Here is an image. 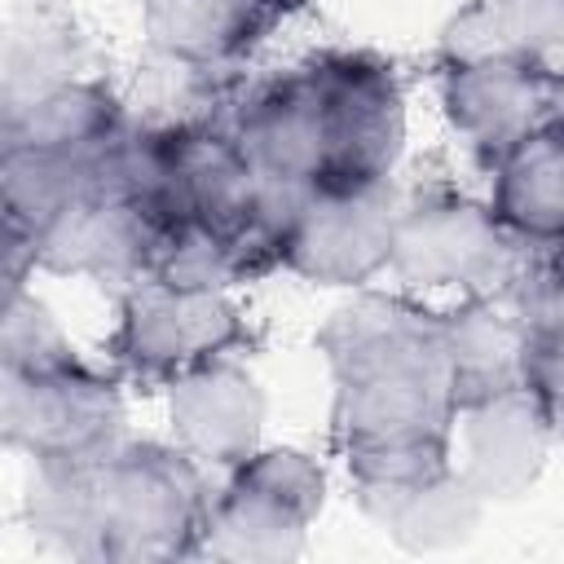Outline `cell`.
Returning a JSON list of instances; mask_svg holds the SVG:
<instances>
[{
  "instance_id": "cell-7",
  "label": "cell",
  "mask_w": 564,
  "mask_h": 564,
  "mask_svg": "<svg viewBox=\"0 0 564 564\" xmlns=\"http://www.w3.org/2000/svg\"><path fill=\"white\" fill-rule=\"evenodd\" d=\"M397 212L392 176L357 189H304L286 225L282 269L317 286H366L388 269Z\"/></svg>"
},
{
  "instance_id": "cell-6",
  "label": "cell",
  "mask_w": 564,
  "mask_h": 564,
  "mask_svg": "<svg viewBox=\"0 0 564 564\" xmlns=\"http://www.w3.org/2000/svg\"><path fill=\"white\" fill-rule=\"evenodd\" d=\"M524 251L489 207L432 189L401 203L388 269L410 286H458L467 300H502Z\"/></svg>"
},
{
  "instance_id": "cell-15",
  "label": "cell",
  "mask_w": 564,
  "mask_h": 564,
  "mask_svg": "<svg viewBox=\"0 0 564 564\" xmlns=\"http://www.w3.org/2000/svg\"><path fill=\"white\" fill-rule=\"evenodd\" d=\"M489 216L520 247H560L564 238V128L560 119L511 145L494 167Z\"/></svg>"
},
{
  "instance_id": "cell-10",
  "label": "cell",
  "mask_w": 564,
  "mask_h": 564,
  "mask_svg": "<svg viewBox=\"0 0 564 564\" xmlns=\"http://www.w3.org/2000/svg\"><path fill=\"white\" fill-rule=\"evenodd\" d=\"M463 423V480L480 498H520L538 485L560 414L533 392L511 388L480 405L458 410Z\"/></svg>"
},
{
  "instance_id": "cell-25",
  "label": "cell",
  "mask_w": 564,
  "mask_h": 564,
  "mask_svg": "<svg viewBox=\"0 0 564 564\" xmlns=\"http://www.w3.org/2000/svg\"><path fill=\"white\" fill-rule=\"evenodd\" d=\"M35 405V375L0 361V449H22Z\"/></svg>"
},
{
  "instance_id": "cell-5",
  "label": "cell",
  "mask_w": 564,
  "mask_h": 564,
  "mask_svg": "<svg viewBox=\"0 0 564 564\" xmlns=\"http://www.w3.org/2000/svg\"><path fill=\"white\" fill-rule=\"evenodd\" d=\"M256 344L242 308L225 291H172L137 282L123 291L110 357L123 379L141 388H172L176 379L229 361Z\"/></svg>"
},
{
  "instance_id": "cell-24",
  "label": "cell",
  "mask_w": 564,
  "mask_h": 564,
  "mask_svg": "<svg viewBox=\"0 0 564 564\" xmlns=\"http://www.w3.org/2000/svg\"><path fill=\"white\" fill-rule=\"evenodd\" d=\"M40 269V238L9 216H0V308L26 295L31 273Z\"/></svg>"
},
{
  "instance_id": "cell-1",
  "label": "cell",
  "mask_w": 564,
  "mask_h": 564,
  "mask_svg": "<svg viewBox=\"0 0 564 564\" xmlns=\"http://www.w3.org/2000/svg\"><path fill=\"white\" fill-rule=\"evenodd\" d=\"M317 348L335 379L330 436L339 454L383 441L454 436L458 405L436 308L410 295L361 291L322 322Z\"/></svg>"
},
{
  "instance_id": "cell-4",
  "label": "cell",
  "mask_w": 564,
  "mask_h": 564,
  "mask_svg": "<svg viewBox=\"0 0 564 564\" xmlns=\"http://www.w3.org/2000/svg\"><path fill=\"white\" fill-rule=\"evenodd\" d=\"M308 66L322 110V172L313 189L388 181L405 145V93L397 66L366 48L317 53Z\"/></svg>"
},
{
  "instance_id": "cell-22",
  "label": "cell",
  "mask_w": 564,
  "mask_h": 564,
  "mask_svg": "<svg viewBox=\"0 0 564 564\" xmlns=\"http://www.w3.org/2000/svg\"><path fill=\"white\" fill-rule=\"evenodd\" d=\"M26 520L40 538L88 560L93 463H35V476L26 485Z\"/></svg>"
},
{
  "instance_id": "cell-23",
  "label": "cell",
  "mask_w": 564,
  "mask_h": 564,
  "mask_svg": "<svg viewBox=\"0 0 564 564\" xmlns=\"http://www.w3.org/2000/svg\"><path fill=\"white\" fill-rule=\"evenodd\" d=\"M0 361L44 379V375L79 366V352L62 335L57 317L26 291V295H18L13 304L0 308Z\"/></svg>"
},
{
  "instance_id": "cell-19",
  "label": "cell",
  "mask_w": 564,
  "mask_h": 564,
  "mask_svg": "<svg viewBox=\"0 0 564 564\" xmlns=\"http://www.w3.org/2000/svg\"><path fill=\"white\" fill-rule=\"evenodd\" d=\"M84 194H93V154L0 141V216L13 225L40 238Z\"/></svg>"
},
{
  "instance_id": "cell-16",
  "label": "cell",
  "mask_w": 564,
  "mask_h": 564,
  "mask_svg": "<svg viewBox=\"0 0 564 564\" xmlns=\"http://www.w3.org/2000/svg\"><path fill=\"white\" fill-rule=\"evenodd\" d=\"M141 26L159 57L220 70L247 57L278 22L260 0H141Z\"/></svg>"
},
{
  "instance_id": "cell-2",
  "label": "cell",
  "mask_w": 564,
  "mask_h": 564,
  "mask_svg": "<svg viewBox=\"0 0 564 564\" xmlns=\"http://www.w3.org/2000/svg\"><path fill=\"white\" fill-rule=\"evenodd\" d=\"M203 467L163 441H119L93 463L88 560H185L203 551L207 529Z\"/></svg>"
},
{
  "instance_id": "cell-8",
  "label": "cell",
  "mask_w": 564,
  "mask_h": 564,
  "mask_svg": "<svg viewBox=\"0 0 564 564\" xmlns=\"http://www.w3.org/2000/svg\"><path fill=\"white\" fill-rule=\"evenodd\" d=\"M441 106L467 150L494 167L511 145L560 119V70L524 53L445 62Z\"/></svg>"
},
{
  "instance_id": "cell-13",
  "label": "cell",
  "mask_w": 564,
  "mask_h": 564,
  "mask_svg": "<svg viewBox=\"0 0 564 564\" xmlns=\"http://www.w3.org/2000/svg\"><path fill=\"white\" fill-rule=\"evenodd\" d=\"M154 225L115 194H84L40 234V269L137 286L145 278Z\"/></svg>"
},
{
  "instance_id": "cell-26",
  "label": "cell",
  "mask_w": 564,
  "mask_h": 564,
  "mask_svg": "<svg viewBox=\"0 0 564 564\" xmlns=\"http://www.w3.org/2000/svg\"><path fill=\"white\" fill-rule=\"evenodd\" d=\"M264 4V13L273 18V22H282V18H291V13H300L308 0H260Z\"/></svg>"
},
{
  "instance_id": "cell-3",
  "label": "cell",
  "mask_w": 564,
  "mask_h": 564,
  "mask_svg": "<svg viewBox=\"0 0 564 564\" xmlns=\"http://www.w3.org/2000/svg\"><path fill=\"white\" fill-rule=\"evenodd\" d=\"M326 502V471L295 445H256L212 494L203 551L238 564H282L304 551Z\"/></svg>"
},
{
  "instance_id": "cell-14",
  "label": "cell",
  "mask_w": 564,
  "mask_h": 564,
  "mask_svg": "<svg viewBox=\"0 0 564 564\" xmlns=\"http://www.w3.org/2000/svg\"><path fill=\"white\" fill-rule=\"evenodd\" d=\"M185 216L189 220H207L220 229L247 225L251 216H260V207L269 203V185L251 172L247 154L238 150L234 132L216 119L203 123H172L159 128Z\"/></svg>"
},
{
  "instance_id": "cell-20",
  "label": "cell",
  "mask_w": 564,
  "mask_h": 564,
  "mask_svg": "<svg viewBox=\"0 0 564 564\" xmlns=\"http://www.w3.org/2000/svg\"><path fill=\"white\" fill-rule=\"evenodd\" d=\"M480 502L485 498L454 467L419 489L375 502L366 516H375L405 551H441L471 538V529L480 524Z\"/></svg>"
},
{
  "instance_id": "cell-12",
  "label": "cell",
  "mask_w": 564,
  "mask_h": 564,
  "mask_svg": "<svg viewBox=\"0 0 564 564\" xmlns=\"http://www.w3.org/2000/svg\"><path fill=\"white\" fill-rule=\"evenodd\" d=\"M123 441L119 379L93 366H70L35 379V405L22 449L35 463H97Z\"/></svg>"
},
{
  "instance_id": "cell-21",
  "label": "cell",
  "mask_w": 564,
  "mask_h": 564,
  "mask_svg": "<svg viewBox=\"0 0 564 564\" xmlns=\"http://www.w3.org/2000/svg\"><path fill=\"white\" fill-rule=\"evenodd\" d=\"M70 66H75V31L44 9L18 13L0 40V110L62 79H75Z\"/></svg>"
},
{
  "instance_id": "cell-17",
  "label": "cell",
  "mask_w": 564,
  "mask_h": 564,
  "mask_svg": "<svg viewBox=\"0 0 564 564\" xmlns=\"http://www.w3.org/2000/svg\"><path fill=\"white\" fill-rule=\"evenodd\" d=\"M128 123L123 101L101 79H62L9 110H0V141L93 154Z\"/></svg>"
},
{
  "instance_id": "cell-18",
  "label": "cell",
  "mask_w": 564,
  "mask_h": 564,
  "mask_svg": "<svg viewBox=\"0 0 564 564\" xmlns=\"http://www.w3.org/2000/svg\"><path fill=\"white\" fill-rule=\"evenodd\" d=\"M441 330H445V361L458 410L520 388L524 330L516 317L498 313L494 300H463L458 308L441 313Z\"/></svg>"
},
{
  "instance_id": "cell-11",
  "label": "cell",
  "mask_w": 564,
  "mask_h": 564,
  "mask_svg": "<svg viewBox=\"0 0 564 564\" xmlns=\"http://www.w3.org/2000/svg\"><path fill=\"white\" fill-rule=\"evenodd\" d=\"M167 419L176 445L198 467L229 471L260 445L264 392L234 357L212 361L167 388Z\"/></svg>"
},
{
  "instance_id": "cell-9",
  "label": "cell",
  "mask_w": 564,
  "mask_h": 564,
  "mask_svg": "<svg viewBox=\"0 0 564 564\" xmlns=\"http://www.w3.org/2000/svg\"><path fill=\"white\" fill-rule=\"evenodd\" d=\"M229 132L264 185L313 189L326 145H322V110L308 66H295L251 88L238 101Z\"/></svg>"
}]
</instances>
